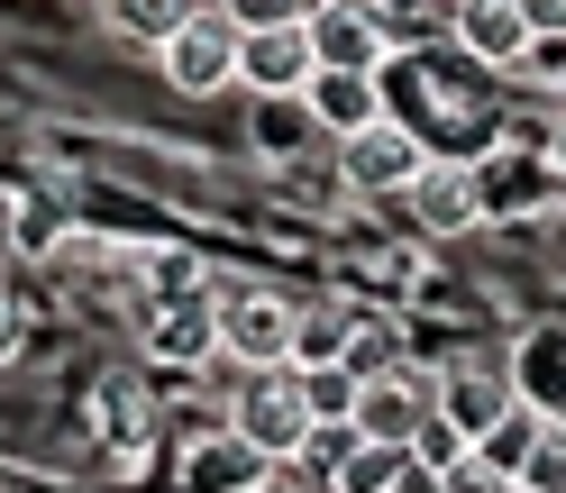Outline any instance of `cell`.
<instances>
[{
    "label": "cell",
    "instance_id": "obj_1",
    "mask_svg": "<svg viewBox=\"0 0 566 493\" xmlns=\"http://www.w3.org/2000/svg\"><path fill=\"white\" fill-rule=\"evenodd\" d=\"M293 329H302V302H283L265 284L220 293V357H238V375H283L293 366Z\"/></svg>",
    "mask_w": 566,
    "mask_h": 493
},
{
    "label": "cell",
    "instance_id": "obj_2",
    "mask_svg": "<svg viewBox=\"0 0 566 493\" xmlns=\"http://www.w3.org/2000/svg\"><path fill=\"white\" fill-rule=\"evenodd\" d=\"M430 420H439V375H420V366H402V375H375L366 384V402H357V430L366 448H394V457H420V439H430Z\"/></svg>",
    "mask_w": 566,
    "mask_h": 493
},
{
    "label": "cell",
    "instance_id": "obj_3",
    "mask_svg": "<svg viewBox=\"0 0 566 493\" xmlns=\"http://www.w3.org/2000/svg\"><path fill=\"white\" fill-rule=\"evenodd\" d=\"M229 430H238L247 448H265L274 466H283V457H302V448H311V402H302L293 366H283V375H247V384H238Z\"/></svg>",
    "mask_w": 566,
    "mask_h": 493
},
{
    "label": "cell",
    "instance_id": "obj_4",
    "mask_svg": "<svg viewBox=\"0 0 566 493\" xmlns=\"http://www.w3.org/2000/svg\"><path fill=\"white\" fill-rule=\"evenodd\" d=\"M238 19L229 10H192V28H184V38H174L156 64H165V83L174 92H184V101H210V92H229L238 83Z\"/></svg>",
    "mask_w": 566,
    "mask_h": 493
},
{
    "label": "cell",
    "instance_id": "obj_5",
    "mask_svg": "<svg viewBox=\"0 0 566 493\" xmlns=\"http://www.w3.org/2000/svg\"><path fill=\"white\" fill-rule=\"evenodd\" d=\"M512 411H521V384H512L503 366H448V375H439V430H448L457 448H484Z\"/></svg>",
    "mask_w": 566,
    "mask_h": 493
},
{
    "label": "cell",
    "instance_id": "obj_6",
    "mask_svg": "<svg viewBox=\"0 0 566 493\" xmlns=\"http://www.w3.org/2000/svg\"><path fill=\"white\" fill-rule=\"evenodd\" d=\"M147 347L165 357V375L210 366V357H220V302H210V293H165L147 311Z\"/></svg>",
    "mask_w": 566,
    "mask_h": 493
},
{
    "label": "cell",
    "instance_id": "obj_7",
    "mask_svg": "<svg viewBox=\"0 0 566 493\" xmlns=\"http://www.w3.org/2000/svg\"><path fill=\"white\" fill-rule=\"evenodd\" d=\"M311 74H321V46H311V28H265V38L238 46V83L265 92V101H302Z\"/></svg>",
    "mask_w": 566,
    "mask_h": 493
},
{
    "label": "cell",
    "instance_id": "obj_8",
    "mask_svg": "<svg viewBox=\"0 0 566 493\" xmlns=\"http://www.w3.org/2000/svg\"><path fill=\"white\" fill-rule=\"evenodd\" d=\"M420 165H430V147L402 128V119H384V128H366V137H347V156H338V174L357 192H411L420 183Z\"/></svg>",
    "mask_w": 566,
    "mask_h": 493
},
{
    "label": "cell",
    "instance_id": "obj_9",
    "mask_svg": "<svg viewBox=\"0 0 566 493\" xmlns=\"http://www.w3.org/2000/svg\"><path fill=\"white\" fill-rule=\"evenodd\" d=\"M274 484V457L247 448L238 430H210L184 448V493H265Z\"/></svg>",
    "mask_w": 566,
    "mask_h": 493
},
{
    "label": "cell",
    "instance_id": "obj_10",
    "mask_svg": "<svg viewBox=\"0 0 566 493\" xmlns=\"http://www.w3.org/2000/svg\"><path fill=\"white\" fill-rule=\"evenodd\" d=\"M302 111H311V128H329L338 147H347V137L384 128V74H311Z\"/></svg>",
    "mask_w": 566,
    "mask_h": 493
},
{
    "label": "cell",
    "instance_id": "obj_11",
    "mask_svg": "<svg viewBox=\"0 0 566 493\" xmlns=\"http://www.w3.org/2000/svg\"><path fill=\"white\" fill-rule=\"evenodd\" d=\"M402 201H411V220L430 229V238H457V229H475V210H484L475 174L457 165V156H430V165H420V183H411Z\"/></svg>",
    "mask_w": 566,
    "mask_h": 493
},
{
    "label": "cell",
    "instance_id": "obj_12",
    "mask_svg": "<svg viewBox=\"0 0 566 493\" xmlns=\"http://www.w3.org/2000/svg\"><path fill=\"white\" fill-rule=\"evenodd\" d=\"M311 46H321V74H375L384 64V38H375L366 0H321L311 10Z\"/></svg>",
    "mask_w": 566,
    "mask_h": 493
},
{
    "label": "cell",
    "instance_id": "obj_13",
    "mask_svg": "<svg viewBox=\"0 0 566 493\" xmlns=\"http://www.w3.org/2000/svg\"><path fill=\"white\" fill-rule=\"evenodd\" d=\"M457 46H467L475 64H521L530 55L521 0H457Z\"/></svg>",
    "mask_w": 566,
    "mask_h": 493
},
{
    "label": "cell",
    "instance_id": "obj_14",
    "mask_svg": "<svg viewBox=\"0 0 566 493\" xmlns=\"http://www.w3.org/2000/svg\"><path fill=\"white\" fill-rule=\"evenodd\" d=\"M192 10H201V0H111L101 19H111V38H128V46L165 55V46L184 38V28H192Z\"/></svg>",
    "mask_w": 566,
    "mask_h": 493
},
{
    "label": "cell",
    "instance_id": "obj_15",
    "mask_svg": "<svg viewBox=\"0 0 566 493\" xmlns=\"http://www.w3.org/2000/svg\"><path fill=\"white\" fill-rule=\"evenodd\" d=\"M366 19H375L384 55H411V46H430L439 28H457V0H366Z\"/></svg>",
    "mask_w": 566,
    "mask_h": 493
},
{
    "label": "cell",
    "instance_id": "obj_16",
    "mask_svg": "<svg viewBox=\"0 0 566 493\" xmlns=\"http://www.w3.org/2000/svg\"><path fill=\"white\" fill-rule=\"evenodd\" d=\"M293 384H302V402H311V430H347L357 402H366V384L347 375V366H293Z\"/></svg>",
    "mask_w": 566,
    "mask_h": 493
},
{
    "label": "cell",
    "instance_id": "obj_17",
    "mask_svg": "<svg viewBox=\"0 0 566 493\" xmlns=\"http://www.w3.org/2000/svg\"><path fill=\"white\" fill-rule=\"evenodd\" d=\"M347 338H357V321L311 302V311H302V329H293V366H347Z\"/></svg>",
    "mask_w": 566,
    "mask_h": 493
},
{
    "label": "cell",
    "instance_id": "obj_18",
    "mask_svg": "<svg viewBox=\"0 0 566 493\" xmlns=\"http://www.w3.org/2000/svg\"><path fill=\"white\" fill-rule=\"evenodd\" d=\"M521 493H566V420L557 411L539 420V439H530V457H521Z\"/></svg>",
    "mask_w": 566,
    "mask_h": 493
},
{
    "label": "cell",
    "instance_id": "obj_19",
    "mask_svg": "<svg viewBox=\"0 0 566 493\" xmlns=\"http://www.w3.org/2000/svg\"><path fill=\"white\" fill-rule=\"evenodd\" d=\"M220 10L238 19V38H265V28H311L321 0H220Z\"/></svg>",
    "mask_w": 566,
    "mask_h": 493
},
{
    "label": "cell",
    "instance_id": "obj_20",
    "mask_svg": "<svg viewBox=\"0 0 566 493\" xmlns=\"http://www.w3.org/2000/svg\"><path fill=\"white\" fill-rule=\"evenodd\" d=\"M539 420H548L539 402H530V411H512V420H503V430H493V439H484L475 457H493L503 475H521V457H530V439H539Z\"/></svg>",
    "mask_w": 566,
    "mask_h": 493
},
{
    "label": "cell",
    "instance_id": "obj_21",
    "mask_svg": "<svg viewBox=\"0 0 566 493\" xmlns=\"http://www.w3.org/2000/svg\"><path fill=\"white\" fill-rule=\"evenodd\" d=\"M402 466H411V457H394V448H357V457L338 466V484H329V493H384Z\"/></svg>",
    "mask_w": 566,
    "mask_h": 493
},
{
    "label": "cell",
    "instance_id": "obj_22",
    "mask_svg": "<svg viewBox=\"0 0 566 493\" xmlns=\"http://www.w3.org/2000/svg\"><path fill=\"white\" fill-rule=\"evenodd\" d=\"M357 448H366L357 430H311V448H302V466L321 475V484H338V466H347V457H357Z\"/></svg>",
    "mask_w": 566,
    "mask_h": 493
},
{
    "label": "cell",
    "instance_id": "obj_23",
    "mask_svg": "<svg viewBox=\"0 0 566 493\" xmlns=\"http://www.w3.org/2000/svg\"><path fill=\"white\" fill-rule=\"evenodd\" d=\"M448 493H521V475H503V466H493V457H457V466H448Z\"/></svg>",
    "mask_w": 566,
    "mask_h": 493
},
{
    "label": "cell",
    "instance_id": "obj_24",
    "mask_svg": "<svg viewBox=\"0 0 566 493\" xmlns=\"http://www.w3.org/2000/svg\"><path fill=\"white\" fill-rule=\"evenodd\" d=\"M521 64H530V74H539L548 92H566V38H530V55H521Z\"/></svg>",
    "mask_w": 566,
    "mask_h": 493
},
{
    "label": "cell",
    "instance_id": "obj_25",
    "mask_svg": "<svg viewBox=\"0 0 566 493\" xmlns=\"http://www.w3.org/2000/svg\"><path fill=\"white\" fill-rule=\"evenodd\" d=\"M521 19H530V38H566V0H521Z\"/></svg>",
    "mask_w": 566,
    "mask_h": 493
},
{
    "label": "cell",
    "instance_id": "obj_26",
    "mask_svg": "<svg viewBox=\"0 0 566 493\" xmlns=\"http://www.w3.org/2000/svg\"><path fill=\"white\" fill-rule=\"evenodd\" d=\"M384 493H448V475H439V466H420V457H411V466H402L394 484H384Z\"/></svg>",
    "mask_w": 566,
    "mask_h": 493
},
{
    "label": "cell",
    "instance_id": "obj_27",
    "mask_svg": "<svg viewBox=\"0 0 566 493\" xmlns=\"http://www.w3.org/2000/svg\"><path fill=\"white\" fill-rule=\"evenodd\" d=\"M548 165H557V183H566V119H557V137H548Z\"/></svg>",
    "mask_w": 566,
    "mask_h": 493
},
{
    "label": "cell",
    "instance_id": "obj_28",
    "mask_svg": "<svg viewBox=\"0 0 566 493\" xmlns=\"http://www.w3.org/2000/svg\"><path fill=\"white\" fill-rule=\"evenodd\" d=\"M0 347H19V329H10V321H0Z\"/></svg>",
    "mask_w": 566,
    "mask_h": 493
},
{
    "label": "cell",
    "instance_id": "obj_29",
    "mask_svg": "<svg viewBox=\"0 0 566 493\" xmlns=\"http://www.w3.org/2000/svg\"><path fill=\"white\" fill-rule=\"evenodd\" d=\"M265 493H283V484H265Z\"/></svg>",
    "mask_w": 566,
    "mask_h": 493
}]
</instances>
